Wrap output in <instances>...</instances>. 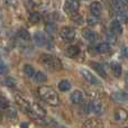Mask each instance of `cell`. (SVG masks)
<instances>
[{
	"mask_svg": "<svg viewBox=\"0 0 128 128\" xmlns=\"http://www.w3.org/2000/svg\"><path fill=\"white\" fill-rule=\"evenodd\" d=\"M38 93H40V97L51 106H58L60 102L58 94L50 86H40L38 89Z\"/></svg>",
	"mask_w": 128,
	"mask_h": 128,
	"instance_id": "1",
	"label": "cell"
},
{
	"mask_svg": "<svg viewBox=\"0 0 128 128\" xmlns=\"http://www.w3.org/2000/svg\"><path fill=\"white\" fill-rule=\"evenodd\" d=\"M40 62L51 71H60L62 70V62L58 58H55L50 54H43L40 58Z\"/></svg>",
	"mask_w": 128,
	"mask_h": 128,
	"instance_id": "2",
	"label": "cell"
},
{
	"mask_svg": "<svg viewBox=\"0 0 128 128\" xmlns=\"http://www.w3.org/2000/svg\"><path fill=\"white\" fill-rule=\"evenodd\" d=\"M28 114L34 119H37V118H44L45 116H46V110H45L40 104H33L30 106V110H29Z\"/></svg>",
	"mask_w": 128,
	"mask_h": 128,
	"instance_id": "3",
	"label": "cell"
},
{
	"mask_svg": "<svg viewBox=\"0 0 128 128\" xmlns=\"http://www.w3.org/2000/svg\"><path fill=\"white\" fill-rule=\"evenodd\" d=\"M60 35L62 37V40H65V42H72L75 38V29L73 27L65 26L61 29Z\"/></svg>",
	"mask_w": 128,
	"mask_h": 128,
	"instance_id": "4",
	"label": "cell"
},
{
	"mask_svg": "<svg viewBox=\"0 0 128 128\" xmlns=\"http://www.w3.org/2000/svg\"><path fill=\"white\" fill-rule=\"evenodd\" d=\"M81 74L83 76V79L86 80V82L91 84H100V81L97 76H96L93 73H91L89 70H86V68H81Z\"/></svg>",
	"mask_w": 128,
	"mask_h": 128,
	"instance_id": "5",
	"label": "cell"
},
{
	"mask_svg": "<svg viewBox=\"0 0 128 128\" xmlns=\"http://www.w3.org/2000/svg\"><path fill=\"white\" fill-rule=\"evenodd\" d=\"M80 4L78 1H74V0H68L64 4V10L68 14H71V15H74V14L78 12L79 10Z\"/></svg>",
	"mask_w": 128,
	"mask_h": 128,
	"instance_id": "6",
	"label": "cell"
},
{
	"mask_svg": "<svg viewBox=\"0 0 128 128\" xmlns=\"http://www.w3.org/2000/svg\"><path fill=\"white\" fill-rule=\"evenodd\" d=\"M15 100H16V104H17L19 107H22V109H24L25 111L29 112L32 104H29L28 101H27V99H25V98L22 97L20 94H16L15 96Z\"/></svg>",
	"mask_w": 128,
	"mask_h": 128,
	"instance_id": "7",
	"label": "cell"
},
{
	"mask_svg": "<svg viewBox=\"0 0 128 128\" xmlns=\"http://www.w3.org/2000/svg\"><path fill=\"white\" fill-rule=\"evenodd\" d=\"M111 99L116 102L128 101V91H116L111 93Z\"/></svg>",
	"mask_w": 128,
	"mask_h": 128,
	"instance_id": "8",
	"label": "cell"
},
{
	"mask_svg": "<svg viewBox=\"0 0 128 128\" xmlns=\"http://www.w3.org/2000/svg\"><path fill=\"white\" fill-rule=\"evenodd\" d=\"M89 109H90L91 112H93L94 115H100V114L102 112V109H104V107H102V104L101 101H99V100H92V101L89 104Z\"/></svg>",
	"mask_w": 128,
	"mask_h": 128,
	"instance_id": "9",
	"label": "cell"
},
{
	"mask_svg": "<svg viewBox=\"0 0 128 128\" xmlns=\"http://www.w3.org/2000/svg\"><path fill=\"white\" fill-rule=\"evenodd\" d=\"M82 128H104V125L98 119H88L83 122Z\"/></svg>",
	"mask_w": 128,
	"mask_h": 128,
	"instance_id": "10",
	"label": "cell"
},
{
	"mask_svg": "<svg viewBox=\"0 0 128 128\" xmlns=\"http://www.w3.org/2000/svg\"><path fill=\"white\" fill-rule=\"evenodd\" d=\"M110 33L114 34L116 37L119 36V35H122V25H120V22H118V20H114V22L110 24Z\"/></svg>",
	"mask_w": 128,
	"mask_h": 128,
	"instance_id": "11",
	"label": "cell"
},
{
	"mask_svg": "<svg viewBox=\"0 0 128 128\" xmlns=\"http://www.w3.org/2000/svg\"><path fill=\"white\" fill-rule=\"evenodd\" d=\"M112 8L118 14H122L127 8V4L122 0H116V1L112 2Z\"/></svg>",
	"mask_w": 128,
	"mask_h": 128,
	"instance_id": "12",
	"label": "cell"
},
{
	"mask_svg": "<svg viewBox=\"0 0 128 128\" xmlns=\"http://www.w3.org/2000/svg\"><path fill=\"white\" fill-rule=\"evenodd\" d=\"M70 99H71V101H72L73 104H81V102L83 101L84 96H83V93H82V91L75 90V91H73V92L71 93Z\"/></svg>",
	"mask_w": 128,
	"mask_h": 128,
	"instance_id": "13",
	"label": "cell"
},
{
	"mask_svg": "<svg viewBox=\"0 0 128 128\" xmlns=\"http://www.w3.org/2000/svg\"><path fill=\"white\" fill-rule=\"evenodd\" d=\"M82 36H83L86 40H89V42H94V40H97V33L93 32L92 29H90V28L83 29V30H82Z\"/></svg>",
	"mask_w": 128,
	"mask_h": 128,
	"instance_id": "14",
	"label": "cell"
},
{
	"mask_svg": "<svg viewBox=\"0 0 128 128\" xmlns=\"http://www.w3.org/2000/svg\"><path fill=\"white\" fill-rule=\"evenodd\" d=\"M90 11L91 14H92L93 16H96V17H98L99 15H101L102 12V6L100 2L98 1H94V2H91L90 4Z\"/></svg>",
	"mask_w": 128,
	"mask_h": 128,
	"instance_id": "15",
	"label": "cell"
},
{
	"mask_svg": "<svg viewBox=\"0 0 128 128\" xmlns=\"http://www.w3.org/2000/svg\"><path fill=\"white\" fill-rule=\"evenodd\" d=\"M109 51H110V45L107 42L100 43V44L96 45V47H94V52L96 53H99V54H106V53H108Z\"/></svg>",
	"mask_w": 128,
	"mask_h": 128,
	"instance_id": "16",
	"label": "cell"
},
{
	"mask_svg": "<svg viewBox=\"0 0 128 128\" xmlns=\"http://www.w3.org/2000/svg\"><path fill=\"white\" fill-rule=\"evenodd\" d=\"M128 118V112L125 109L122 108H118L116 109L115 111V119L118 120V122H125Z\"/></svg>",
	"mask_w": 128,
	"mask_h": 128,
	"instance_id": "17",
	"label": "cell"
},
{
	"mask_svg": "<svg viewBox=\"0 0 128 128\" xmlns=\"http://www.w3.org/2000/svg\"><path fill=\"white\" fill-rule=\"evenodd\" d=\"M34 40H35L37 46H44V45L47 43L46 36H45L43 33H40V32H37V33L34 35Z\"/></svg>",
	"mask_w": 128,
	"mask_h": 128,
	"instance_id": "18",
	"label": "cell"
},
{
	"mask_svg": "<svg viewBox=\"0 0 128 128\" xmlns=\"http://www.w3.org/2000/svg\"><path fill=\"white\" fill-rule=\"evenodd\" d=\"M91 68H94L96 72H98L101 76L106 78L107 76V73H106V68H104V66L102 65V64L98 63V62H91Z\"/></svg>",
	"mask_w": 128,
	"mask_h": 128,
	"instance_id": "19",
	"label": "cell"
},
{
	"mask_svg": "<svg viewBox=\"0 0 128 128\" xmlns=\"http://www.w3.org/2000/svg\"><path fill=\"white\" fill-rule=\"evenodd\" d=\"M79 54H80V48L78 46H73L72 45V46H68V48H66V55L71 58H76Z\"/></svg>",
	"mask_w": 128,
	"mask_h": 128,
	"instance_id": "20",
	"label": "cell"
},
{
	"mask_svg": "<svg viewBox=\"0 0 128 128\" xmlns=\"http://www.w3.org/2000/svg\"><path fill=\"white\" fill-rule=\"evenodd\" d=\"M111 71H112V74L115 75L116 78H119L122 76V68L119 63H112L111 64Z\"/></svg>",
	"mask_w": 128,
	"mask_h": 128,
	"instance_id": "21",
	"label": "cell"
},
{
	"mask_svg": "<svg viewBox=\"0 0 128 128\" xmlns=\"http://www.w3.org/2000/svg\"><path fill=\"white\" fill-rule=\"evenodd\" d=\"M34 80H35V82H37V83H43V82H46L47 76H46V74L43 72H36L35 75H34Z\"/></svg>",
	"mask_w": 128,
	"mask_h": 128,
	"instance_id": "22",
	"label": "cell"
},
{
	"mask_svg": "<svg viewBox=\"0 0 128 128\" xmlns=\"http://www.w3.org/2000/svg\"><path fill=\"white\" fill-rule=\"evenodd\" d=\"M28 19L32 24H37V22L40 20V15L38 12H36V11H33V12L29 14Z\"/></svg>",
	"mask_w": 128,
	"mask_h": 128,
	"instance_id": "23",
	"label": "cell"
},
{
	"mask_svg": "<svg viewBox=\"0 0 128 128\" xmlns=\"http://www.w3.org/2000/svg\"><path fill=\"white\" fill-rule=\"evenodd\" d=\"M58 89L61 91H68L71 89V83L68 80H62V81L58 83Z\"/></svg>",
	"mask_w": 128,
	"mask_h": 128,
	"instance_id": "24",
	"label": "cell"
},
{
	"mask_svg": "<svg viewBox=\"0 0 128 128\" xmlns=\"http://www.w3.org/2000/svg\"><path fill=\"white\" fill-rule=\"evenodd\" d=\"M6 115L10 120H16L17 119V111H16L15 109L10 108V107H8V108L6 109Z\"/></svg>",
	"mask_w": 128,
	"mask_h": 128,
	"instance_id": "25",
	"label": "cell"
},
{
	"mask_svg": "<svg viewBox=\"0 0 128 128\" xmlns=\"http://www.w3.org/2000/svg\"><path fill=\"white\" fill-rule=\"evenodd\" d=\"M24 73L27 75V76L34 78V75H35L36 71H35V68H34L32 65H25V66H24Z\"/></svg>",
	"mask_w": 128,
	"mask_h": 128,
	"instance_id": "26",
	"label": "cell"
},
{
	"mask_svg": "<svg viewBox=\"0 0 128 128\" xmlns=\"http://www.w3.org/2000/svg\"><path fill=\"white\" fill-rule=\"evenodd\" d=\"M86 22H88L89 26H96V25L99 24V18L96 17V16H89L86 18Z\"/></svg>",
	"mask_w": 128,
	"mask_h": 128,
	"instance_id": "27",
	"label": "cell"
},
{
	"mask_svg": "<svg viewBox=\"0 0 128 128\" xmlns=\"http://www.w3.org/2000/svg\"><path fill=\"white\" fill-rule=\"evenodd\" d=\"M18 36H19L22 40H30V34H29L26 29H20V30L18 32Z\"/></svg>",
	"mask_w": 128,
	"mask_h": 128,
	"instance_id": "28",
	"label": "cell"
},
{
	"mask_svg": "<svg viewBox=\"0 0 128 128\" xmlns=\"http://www.w3.org/2000/svg\"><path fill=\"white\" fill-rule=\"evenodd\" d=\"M55 30H56L55 24H53V22H48V24L46 25V32L50 34V35H53V34L55 33Z\"/></svg>",
	"mask_w": 128,
	"mask_h": 128,
	"instance_id": "29",
	"label": "cell"
},
{
	"mask_svg": "<svg viewBox=\"0 0 128 128\" xmlns=\"http://www.w3.org/2000/svg\"><path fill=\"white\" fill-rule=\"evenodd\" d=\"M4 84H6L7 86H9V88H12V86H16V80L14 79V78H7L6 80H4Z\"/></svg>",
	"mask_w": 128,
	"mask_h": 128,
	"instance_id": "30",
	"label": "cell"
},
{
	"mask_svg": "<svg viewBox=\"0 0 128 128\" xmlns=\"http://www.w3.org/2000/svg\"><path fill=\"white\" fill-rule=\"evenodd\" d=\"M8 71V68L4 62H0V74H4Z\"/></svg>",
	"mask_w": 128,
	"mask_h": 128,
	"instance_id": "31",
	"label": "cell"
},
{
	"mask_svg": "<svg viewBox=\"0 0 128 128\" xmlns=\"http://www.w3.org/2000/svg\"><path fill=\"white\" fill-rule=\"evenodd\" d=\"M72 20L73 22H82V19H81V16H79V15H73V17H72Z\"/></svg>",
	"mask_w": 128,
	"mask_h": 128,
	"instance_id": "32",
	"label": "cell"
},
{
	"mask_svg": "<svg viewBox=\"0 0 128 128\" xmlns=\"http://www.w3.org/2000/svg\"><path fill=\"white\" fill-rule=\"evenodd\" d=\"M122 55L128 58V47H125V48L122 50Z\"/></svg>",
	"mask_w": 128,
	"mask_h": 128,
	"instance_id": "33",
	"label": "cell"
},
{
	"mask_svg": "<svg viewBox=\"0 0 128 128\" xmlns=\"http://www.w3.org/2000/svg\"><path fill=\"white\" fill-rule=\"evenodd\" d=\"M28 122H22L20 124V128H28Z\"/></svg>",
	"mask_w": 128,
	"mask_h": 128,
	"instance_id": "34",
	"label": "cell"
},
{
	"mask_svg": "<svg viewBox=\"0 0 128 128\" xmlns=\"http://www.w3.org/2000/svg\"><path fill=\"white\" fill-rule=\"evenodd\" d=\"M58 128H66V127H64V126H58Z\"/></svg>",
	"mask_w": 128,
	"mask_h": 128,
	"instance_id": "35",
	"label": "cell"
},
{
	"mask_svg": "<svg viewBox=\"0 0 128 128\" xmlns=\"http://www.w3.org/2000/svg\"><path fill=\"white\" fill-rule=\"evenodd\" d=\"M127 22H128V16H127Z\"/></svg>",
	"mask_w": 128,
	"mask_h": 128,
	"instance_id": "36",
	"label": "cell"
}]
</instances>
